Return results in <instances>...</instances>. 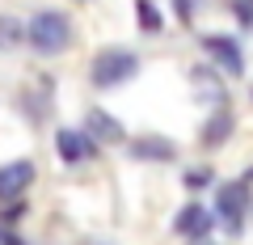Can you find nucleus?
I'll list each match as a JSON object with an SVG mask.
<instances>
[{
	"label": "nucleus",
	"mask_w": 253,
	"mask_h": 245,
	"mask_svg": "<svg viewBox=\"0 0 253 245\" xmlns=\"http://www.w3.org/2000/svg\"><path fill=\"white\" fill-rule=\"evenodd\" d=\"M68 38H72V26H68V17L55 13V9L38 13V17L26 26V43L34 47L38 55H59L63 47H68Z\"/></svg>",
	"instance_id": "nucleus-1"
},
{
	"label": "nucleus",
	"mask_w": 253,
	"mask_h": 245,
	"mask_svg": "<svg viewBox=\"0 0 253 245\" xmlns=\"http://www.w3.org/2000/svg\"><path fill=\"white\" fill-rule=\"evenodd\" d=\"M135 72H139V59L131 51H101L93 59V85H101V89H114V85L131 81Z\"/></svg>",
	"instance_id": "nucleus-2"
},
{
	"label": "nucleus",
	"mask_w": 253,
	"mask_h": 245,
	"mask_svg": "<svg viewBox=\"0 0 253 245\" xmlns=\"http://www.w3.org/2000/svg\"><path fill=\"white\" fill-rule=\"evenodd\" d=\"M245 207H249V186H245V182H241V186H236V182H232V186H224V191H219V199H215V211H219V220H224V224L232 228V233L241 228V220H245Z\"/></svg>",
	"instance_id": "nucleus-3"
},
{
	"label": "nucleus",
	"mask_w": 253,
	"mask_h": 245,
	"mask_svg": "<svg viewBox=\"0 0 253 245\" xmlns=\"http://www.w3.org/2000/svg\"><path fill=\"white\" fill-rule=\"evenodd\" d=\"M34 182V161H9L0 165V199H17Z\"/></svg>",
	"instance_id": "nucleus-4"
},
{
	"label": "nucleus",
	"mask_w": 253,
	"mask_h": 245,
	"mask_svg": "<svg viewBox=\"0 0 253 245\" xmlns=\"http://www.w3.org/2000/svg\"><path fill=\"white\" fill-rule=\"evenodd\" d=\"M203 47H207V51L215 55V59H219L232 76H241L245 55H241V47H236V38H228V34H207V38H203Z\"/></svg>",
	"instance_id": "nucleus-5"
},
{
	"label": "nucleus",
	"mask_w": 253,
	"mask_h": 245,
	"mask_svg": "<svg viewBox=\"0 0 253 245\" xmlns=\"http://www.w3.org/2000/svg\"><path fill=\"white\" fill-rule=\"evenodd\" d=\"M84 136L93 140V144H123V123L110 114H101V110H93L89 123H84Z\"/></svg>",
	"instance_id": "nucleus-6"
},
{
	"label": "nucleus",
	"mask_w": 253,
	"mask_h": 245,
	"mask_svg": "<svg viewBox=\"0 0 253 245\" xmlns=\"http://www.w3.org/2000/svg\"><path fill=\"white\" fill-rule=\"evenodd\" d=\"M55 144H59V156H63V161H89V156L97 152V144H93L89 136H81V131H68V127L55 136Z\"/></svg>",
	"instance_id": "nucleus-7"
},
{
	"label": "nucleus",
	"mask_w": 253,
	"mask_h": 245,
	"mask_svg": "<svg viewBox=\"0 0 253 245\" xmlns=\"http://www.w3.org/2000/svg\"><path fill=\"white\" fill-rule=\"evenodd\" d=\"M211 224H215V216L211 211H203L199 203H190V207H181V216H177V233H186V237H207L211 233Z\"/></svg>",
	"instance_id": "nucleus-8"
},
{
	"label": "nucleus",
	"mask_w": 253,
	"mask_h": 245,
	"mask_svg": "<svg viewBox=\"0 0 253 245\" xmlns=\"http://www.w3.org/2000/svg\"><path fill=\"white\" fill-rule=\"evenodd\" d=\"M131 156H139V161H173V144L148 136V140H135L131 144Z\"/></svg>",
	"instance_id": "nucleus-9"
},
{
	"label": "nucleus",
	"mask_w": 253,
	"mask_h": 245,
	"mask_svg": "<svg viewBox=\"0 0 253 245\" xmlns=\"http://www.w3.org/2000/svg\"><path fill=\"white\" fill-rule=\"evenodd\" d=\"M21 38H26V30H21L17 21H13V17H0V47H4V51H13Z\"/></svg>",
	"instance_id": "nucleus-10"
},
{
	"label": "nucleus",
	"mask_w": 253,
	"mask_h": 245,
	"mask_svg": "<svg viewBox=\"0 0 253 245\" xmlns=\"http://www.w3.org/2000/svg\"><path fill=\"white\" fill-rule=\"evenodd\" d=\"M224 136H228V110H219V114H215V123H211V127L203 131V140H207V144H219Z\"/></svg>",
	"instance_id": "nucleus-11"
},
{
	"label": "nucleus",
	"mask_w": 253,
	"mask_h": 245,
	"mask_svg": "<svg viewBox=\"0 0 253 245\" xmlns=\"http://www.w3.org/2000/svg\"><path fill=\"white\" fill-rule=\"evenodd\" d=\"M139 21H144V30H161V13L152 0H139Z\"/></svg>",
	"instance_id": "nucleus-12"
},
{
	"label": "nucleus",
	"mask_w": 253,
	"mask_h": 245,
	"mask_svg": "<svg viewBox=\"0 0 253 245\" xmlns=\"http://www.w3.org/2000/svg\"><path fill=\"white\" fill-rule=\"evenodd\" d=\"M207 182H211V169H190L186 173V186H190V191H203Z\"/></svg>",
	"instance_id": "nucleus-13"
},
{
	"label": "nucleus",
	"mask_w": 253,
	"mask_h": 245,
	"mask_svg": "<svg viewBox=\"0 0 253 245\" xmlns=\"http://www.w3.org/2000/svg\"><path fill=\"white\" fill-rule=\"evenodd\" d=\"M0 245H21V241H17V237H0Z\"/></svg>",
	"instance_id": "nucleus-14"
},
{
	"label": "nucleus",
	"mask_w": 253,
	"mask_h": 245,
	"mask_svg": "<svg viewBox=\"0 0 253 245\" xmlns=\"http://www.w3.org/2000/svg\"><path fill=\"white\" fill-rule=\"evenodd\" d=\"M249 182H253V169H249Z\"/></svg>",
	"instance_id": "nucleus-15"
}]
</instances>
